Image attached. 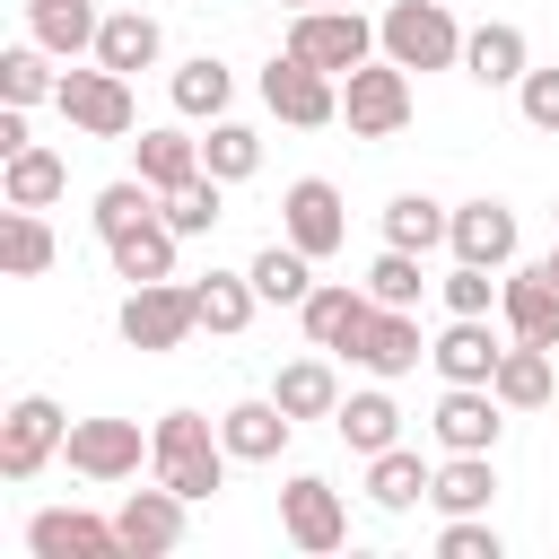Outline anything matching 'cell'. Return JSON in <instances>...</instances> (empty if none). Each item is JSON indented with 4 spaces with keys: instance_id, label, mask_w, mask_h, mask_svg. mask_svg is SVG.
Masks as SVG:
<instances>
[{
    "instance_id": "1",
    "label": "cell",
    "mask_w": 559,
    "mask_h": 559,
    "mask_svg": "<svg viewBox=\"0 0 559 559\" xmlns=\"http://www.w3.org/2000/svg\"><path fill=\"white\" fill-rule=\"evenodd\" d=\"M148 437H157V454H148V472H157L166 489H183L192 507L227 489V463H236V454H227V437H218V419H201V411H166V419H157Z\"/></svg>"
},
{
    "instance_id": "2",
    "label": "cell",
    "mask_w": 559,
    "mask_h": 559,
    "mask_svg": "<svg viewBox=\"0 0 559 559\" xmlns=\"http://www.w3.org/2000/svg\"><path fill=\"white\" fill-rule=\"evenodd\" d=\"M376 52L402 61V70H454L463 61V26L445 0H393L376 17Z\"/></svg>"
},
{
    "instance_id": "3",
    "label": "cell",
    "mask_w": 559,
    "mask_h": 559,
    "mask_svg": "<svg viewBox=\"0 0 559 559\" xmlns=\"http://www.w3.org/2000/svg\"><path fill=\"white\" fill-rule=\"evenodd\" d=\"M341 122H349V140H393L402 122H411V70L402 61H358L349 79H341Z\"/></svg>"
},
{
    "instance_id": "4",
    "label": "cell",
    "mask_w": 559,
    "mask_h": 559,
    "mask_svg": "<svg viewBox=\"0 0 559 559\" xmlns=\"http://www.w3.org/2000/svg\"><path fill=\"white\" fill-rule=\"evenodd\" d=\"M61 122L70 131H87V140H131V122H140V105H131V79L122 70H61Z\"/></svg>"
},
{
    "instance_id": "5",
    "label": "cell",
    "mask_w": 559,
    "mask_h": 559,
    "mask_svg": "<svg viewBox=\"0 0 559 559\" xmlns=\"http://www.w3.org/2000/svg\"><path fill=\"white\" fill-rule=\"evenodd\" d=\"M114 323H122L131 349H183V341L201 332V297H192V280H148V288L122 297Z\"/></svg>"
},
{
    "instance_id": "6",
    "label": "cell",
    "mask_w": 559,
    "mask_h": 559,
    "mask_svg": "<svg viewBox=\"0 0 559 559\" xmlns=\"http://www.w3.org/2000/svg\"><path fill=\"white\" fill-rule=\"evenodd\" d=\"M288 52L314 61V70H332V79H349L358 61H376V26L358 9H297L288 17Z\"/></svg>"
},
{
    "instance_id": "7",
    "label": "cell",
    "mask_w": 559,
    "mask_h": 559,
    "mask_svg": "<svg viewBox=\"0 0 559 559\" xmlns=\"http://www.w3.org/2000/svg\"><path fill=\"white\" fill-rule=\"evenodd\" d=\"M61 437H70V411L52 393H17L9 419H0V480H35L61 454Z\"/></svg>"
},
{
    "instance_id": "8",
    "label": "cell",
    "mask_w": 559,
    "mask_h": 559,
    "mask_svg": "<svg viewBox=\"0 0 559 559\" xmlns=\"http://www.w3.org/2000/svg\"><path fill=\"white\" fill-rule=\"evenodd\" d=\"M280 533H288L306 559H332V550L349 542V507H341V489H332L323 472H288V489H280Z\"/></svg>"
},
{
    "instance_id": "9",
    "label": "cell",
    "mask_w": 559,
    "mask_h": 559,
    "mask_svg": "<svg viewBox=\"0 0 559 559\" xmlns=\"http://www.w3.org/2000/svg\"><path fill=\"white\" fill-rule=\"evenodd\" d=\"M61 454H70L79 480H131L157 454V437H140V419H70Z\"/></svg>"
},
{
    "instance_id": "10",
    "label": "cell",
    "mask_w": 559,
    "mask_h": 559,
    "mask_svg": "<svg viewBox=\"0 0 559 559\" xmlns=\"http://www.w3.org/2000/svg\"><path fill=\"white\" fill-rule=\"evenodd\" d=\"M262 105L280 122H297V131H323V122H341V79L314 70V61H297V52H280L262 70Z\"/></svg>"
},
{
    "instance_id": "11",
    "label": "cell",
    "mask_w": 559,
    "mask_h": 559,
    "mask_svg": "<svg viewBox=\"0 0 559 559\" xmlns=\"http://www.w3.org/2000/svg\"><path fill=\"white\" fill-rule=\"evenodd\" d=\"M280 236H288V245H306L314 262H323V253H341V245H349L341 183H323V175H297V183L280 192Z\"/></svg>"
},
{
    "instance_id": "12",
    "label": "cell",
    "mask_w": 559,
    "mask_h": 559,
    "mask_svg": "<svg viewBox=\"0 0 559 559\" xmlns=\"http://www.w3.org/2000/svg\"><path fill=\"white\" fill-rule=\"evenodd\" d=\"M349 367H367V376H411L419 358H428V341H419V323H411V306H367V323L349 332V349H341Z\"/></svg>"
},
{
    "instance_id": "13",
    "label": "cell",
    "mask_w": 559,
    "mask_h": 559,
    "mask_svg": "<svg viewBox=\"0 0 559 559\" xmlns=\"http://www.w3.org/2000/svg\"><path fill=\"white\" fill-rule=\"evenodd\" d=\"M498 411H507V402H498L489 384H445L437 411H428V428H437L445 454H498V428H507Z\"/></svg>"
},
{
    "instance_id": "14",
    "label": "cell",
    "mask_w": 559,
    "mask_h": 559,
    "mask_svg": "<svg viewBox=\"0 0 559 559\" xmlns=\"http://www.w3.org/2000/svg\"><path fill=\"white\" fill-rule=\"evenodd\" d=\"M26 550L35 559H122V524L87 515V507H44L26 524Z\"/></svg>"
},
{
    "instance_id": "15",
    "label": "cell",
    "mask_w": 559,
    "mask_h": 559,
    "mask_svg": "<svg viewBox=\"0 0 559 559\" xmlns=\"http://www.w3.org/2000/svg\"><path fill=\"white\" fill-rule=\"evenodd\" d=\"M183 507H192V498L166 489V480H157V489H131V498L114 507L122 550H131V559H166V550H183Z\"/></svg>"
},
{
    "instance_id": "16",
    "label": "cell",
    "mask_w": 559,
    "mask_h": 559,
    "mask_svg": "<svg viewBox=\"0 0 559 559\" xmlns=\"http://www.w3.org/2000/svg\"><path fill=\"white\" fill-rule=\"evenodd\" d=\"M428 358H437V376H445V384H489V376H498V358H507V341L489 332V314H454V323L428 341Z\"/></svg>"
},
{
    "instance_id": "17",
    "label": "cell",
    "mask_w": 559,
    "mask_h": 559,
    "mask_svg": "<svg viewBox=\"0 0 559 559\" xmlns=\"http://www.w3.org/2000/svg\"><path fill=\"white\" fill-rule=\"evenodd\" d=\"M445 245H454V262H489V271H507V262H515V210L480 192V201H463V210H454Z\"/></svg>"
},
{
    "instance_id": "18",
    "label": "cell",
    "mask_w": 559,
    "mask_h": 559,
    "mask_svg": "<svg viewBox=\"0 0 559 559\" xmlns=\"http://www.w3.org/2000/svg\"><path fill=\"white\" fill-rule=\"evenodd\" d=\"M288 428H297V419H288L271 393H253V402H227V411H218V437H227V454H236V463H280Z\"/></svg>"
},
{
    "instance_id": "19",
    "label": "cell",
    "mask_w": 559,
    "mask_h": 559,
    "mask_svg": "<svg viewBox=\"0 0 559 559\" xmlns=\"http://www.w3.org/2000/svg\"><path fill=\"white\" fill-rule=\"evenodd\" d=\"M498 314H507V332L515 341H542V349H559V280L533 262V271H515L507 288H498Z\"/></svg>"
},
{
    "instance_id": "20",
    "label": "cell",
    "mask_w": 559,
    "mask_h": 559,
    "mask_svg": "<svg viewBox=\"0 0 559 559\" xmlns=\"http://www.w3.org/2000/svg\"><path fill=\"white\" fill-rule=\"evenodd\" d=\"M61 192H70V157L61 148H35L26 140L17 157H0V201L9 210H52Z\"/></svg>"
},
{
    "instance_id": "21",
    "label": "cell",
    "mask_w": 559,
    "mask_h": 559,
    "mask_svg": "<svg viewBox=\"0 0 559 559\" xmlns=\"http://www.w3.org/2000/svg\"><path fill=\"white\" fill-rule=\"evenodd\" d=\"M175 227H166V210L157 218H140V227H122V236H105V253H114V280H131V288H148V280H175Z\"/></svg>"
},
{
    "instance_id": "22",
    "label": "cell",
    "mask_w": 559,
    "mask_h": 559,
    "mask_svg": "<svg viewBox=\"0 0 559 559\" xmlns=\"http://www.w3.org/2000/svg\"><path fill=\"white\" fill-rule=\"evenodd\" d=\"M367 306H376L367 288H349V280H314V288H306V306H297V323H306V341H314V349H349V332L367 323Z\"/></svg>"
},
{
    "instance_id": "23",
    "label": "cell",
    "mask_w": 559,
    "mask_h": 559,
    "mask_svg": "<svg viewBox=\"0 0 559 559\" xmlns=\"http://www.w3.org/2000/svg\"><path fill=\"white\" fill-rule=\"evenodd\" d=\"M463 70H472L480 87H515V79L533 70V44H524V26H507V17L472 26V35H463Z\"/></svg>"
},
{
    "instance_id": "24",
    "label": "cell",
    "mask_w": 559,
    "mask_h": 559,
    "mask_svg": "<svg viewBox=\"0 0 559 559\" xmlns=\"http://www.w3.org/2000/svg\"><path fill=\"white\" fill-rule=\"evenodd\" d=\"M559 349H542V341H507V358H498V376H489V393L507 402V411H542L550 393H559V367H550Z\"/></svg>"
},
{
    "instance_id": "25",
    "label": "cell",
    "mask_w": 559,
    "mask_h": 559,
    "mask_svg": "<svg viewBox=\"0 0 559 559\" xmlns=\"http://www.w3.org/2000/svg\"><path fill=\"white\" fill-rule=\"evenodd\" d=\"M332 428H341V445H349V454H384V445H402V411H393L384 376H376L367 393H341Z\"/></svg>"
},
{
    "instance_id": "26",
    "label": "cell",
    "mask_w": 559,
    "mask_h": 559,
    "mask_svg": "<svg viewBox=\"0 0 559 559\" xmlns=\"http://www.w3.org/2000/svg\"><path fill=\"white\" fill-rule=\"evenodd\" d=\"M157 52H166V35H157L148 9H114V17L96 26V61L122 70V79H131V70H157Z\"/></svg>"
},
{
    "instance_id": "27",
    "label": "cell",
    "mask_w": 559,
    "mask_h": 559,
    "mask_svg": "<svg viewBox=\"0 0 559 559\" xmlns=\"http://www.w3.org/2000/svg\"><path fill=\"white\" fill-rule=\"evenodd\" d=\"M271 402H280L288 419H332V411H341V376H332V358H288V367L271 376Z\"/></svg>"
},
{
    "instance_id": "28",
    "label": "cell",
    "mask_w": 559,
    "mask_h": 559,
    "mask_svg": "<svg viewBox=\"0 0 559 559\" xmlns=\"http://www.w3.org/2000/svg\"><path fill=\"white\" fill-rule=\"evenodd\" d=\"M489 498H498L489 454H445L437 480H428V507H437V515H489Z\"/></svg>"
},
{
    "instance_id": "29",
    "label": "cell",
    "mask_w": 559,
    "mask_h": 559,
    "mask_svg": "<svg viewBox=\"0 0 559 559\" xmlns=\"http://www.w3.org/2000/svg\"><path fill=\"white\" fill-rule=\"evenodd\" d=\"M26 26H35V44L44 52H96V26H105V9L96 0H26Z\"/></svg>"
},
{
    "instance_id": "30",
    "label": "cell",
    "mask_w": 559,
    "mask_h": 559,
    "mask_svg": "<svg viewBox=\"0 0 559 559\" xmlns=\"http://www.w3.org/2000/svg\"><path fill=\"white\" fill-rule=\"evenodd\" d=\"M245 271H253L262 306H306V288H314V253H306V245H288V236H271Z\"/></svg>"
},
{
    "instance_id": "31",
    "label": "cell",
    "mask_w": 559,
    "mask_h": 559,
    "mask_svg": "<svg viewBox=\"0 0 559 559\" xmlns=\"http://www.w3.org/2000/svg\"><path fill=\"white\" fill-rule=\"evenodd\" d=\"M428 480H437V472H428L411 445H384V454H367V498H376L384 515H411V507L428 498Z\"/></svg>"
},
{
    "instance_id": "32",
    "label": "cell",
    "mask_w": 559,
    "mask_h": 559,
    "mask_svg": "<svg viewBox=\"0 0 559 559\" xmlns=\"http://www.w3.org/2000/svg\"><path fill=\"white\" fill-rule=\"evenodd\" d=\"M166 96H175V114H183V122H218V114H227V96H236V70L201 52V61H183V70L166 79Z\"/></svg>"
},
{
    "instance_id": "33",
    "label": "cell",
    "mask_w": 559,
    "mask_h": 559,
    "mask_svg": "<svg viewBox=\"0 0 559 559\" xmlns=\"http://www.w3.org/2000/svg\"><path fill=\"white\" fill-rule=\"evenodd\" d=\"M131 166H140V183L175 192V183L201 175V140H183V131H140V140H131Z\"/></svg>"
},
{
    "instance_id": "34",
    "label": "cell",
    "mask_w": 559,
    "mask_h": 559,
    "mask_svg": "<svg viewBox=\"0 0 559 559\" xmlns=\"http://www.w3.org/2000/svg\"><path fill=\"white\" fill-rule=\"evenodd\" d=\"M445 227H454V210L428 201V192H393V201H384V245H402V253L445 245Z\"/></svg>"
},
{
    "instance_id": "35",
    "label": "cell",
    "mask_w": 559,
    "mask_h": 559,
    "mask_svg": "<svg viewBox=\"0 0 559 559\" xmlns=\"http://www.w3.org/2000/svg\"><path fill=\"white\" fill-rule=\"evenodd\" d=\"M192 297H201V323H210V332H245V323H253V306H262L253 271H201V280H192Z\"/></svg>"
},
{
    "instance_id": "36",
    "label": "cell",
    "mask_w": 559,
    "mask_h": 559,
    "mask_svg": "<svg viewBox=\"0 0 559 559\" xmlns=\"http://www.w3.org/2000/svg\"><path fill=\"white\" fill-rule=\"evenodd\" d=\"M201 175H218V183H245V175H262V131L253 122H210V140H201Z\"/></svg>"
},
{
    "instance_id": "37",
    "label": "cell",
    "mask_w": 559,
    "mask_h": 559,
    "mask_svg": "<svg viewBox=\"0 0 559 559\" xmlns=\"http://www.w3.org/2000/svg\"><path fill=\"white\" fill-rule=\"evenodd\" d=\"M0 271H9V280L52 271V227H44V210H9V218H0Z\"/></svg>"
},
{
    "instance_id": "38",
    "label": "cell",
    "mask_w": 559,
    "mask_h": 559,
    "mask_svg": "<svg viewBox=\"0 0 559 559\" xmlns=\"http://www.w3.org/2000/svg\"><path fill=\"white\" fill-rule=\"evenodd\" d=\"M44 96H61L52 52H44V44H9V52H0V105H44Z\"/></svg>"
},
{
    "instance_id": "39",
    "label": "cell",
    "mask_w": 559,
    "mask_h": 559,
    "mask_svg": "<svg viewBox=\"0 0 559 559\" xmlns=\"http://www.w3.org/2000/svg\"><path fill=\"white\" fill-rule=\"evenodd\" d=\"M157 210H166V192H157V183H140V175H122V183H105V192H96V210H87V218H96V236H122V227H140V218H157Z\"/></svg>"
},
{
    "instance_id": "40",
    "label": "cell",
    "mask_w": 559,
    "mask_h": 559,
    "mask_svg": "<svg viewBox=\"0 0 559 559\" xmlns=\"http://www.w3.org/2000/svg\"><path fill=\"white\" fill-rule=\"evenodd\" d=\"M218 218H227V183H218V175H192V183L166 192V227H175V236H210Z\"/></svg>"
},
{
    "instance_id": "41",
    "label": "cell",
    "mask_w": 559,
    "mask_h": 559,
    "mask_svg": "<svg viewBox=\"0 0 559 559\" xmlns=\"http://www.w3.org/2000/svg\"><path fill=\"white\" fill-rule=\"evenodd\" d=\"M419 288H428V280H419V253L384 245V253L367 262V297H376V306H419Z\"/></svg>"
},
{
    "instance_id": "42",
    "label": "cell",
    "mask_w": 559,
    "mask_h": 559,
    "mask_svg": "<svg viewBox=\"0 0 559 559\" xmlns=\"http://www.w3.org/2000/svg\"><path fill=\"white\" fill-rule=\"evenodd\" d=\"M437 288H445V314H489L507 280H489V262H454V271H445Z\"/></svg>"
},
{
    "instance_id": "43",
    "label": "cell",
    "mask_w": 559,
    "mask_h": 559,
    "mask_svg": "<svg viewBox=\"0 0 559 559\" xmlns=\"http://www.w3.org/2000/svg\"><path fill=\"white\" fill-rule=\"evenodd\" d=\"M437 559H507V542H498V524H489V515H445Z\"/></svg>"
},
{
    "instance_id": "44",
    "label": "cell",
    "mask_w": 559,
    "mask_h": 559,
    "mask_svg": "<svg viewBox=\"0 0 559 559\" xmlns=\"http://www.w3.org/2000/svg\"><path fill=\"white\" fill-rule=\"evenodd\" d=\"M515 105H524L533 131H559V70H524L515 79Z\"/></svg>"
},
{
    "instance_id": "45",
    "label": "cell",
    "mask_w": 559,
    "mask_h": 559,
    "mask_svg": "<svg viewBox=\"0 0 559 559\" xmlns=\"http://www.w3.org/2000/svg\"><path fill=\"white\" fill-rule=\"evenodd\" d=\"M542 271H550V280H559V245H550V253H542Z\"/></svg>"
}]
</instances>
